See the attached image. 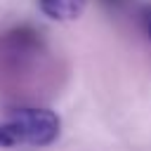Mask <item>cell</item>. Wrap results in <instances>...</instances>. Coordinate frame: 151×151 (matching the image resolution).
<instances>
[{
	"mask_svg": "<svg viewBox=\"0 0 151 151\" xmlns=\"http://www.w3.org/2000/svg\"><path fill=\"white\" fill-rule=\"evenodd\" d=\"M61 120L54 111L40 106H21L0 123V149L9 146H47L59 137Z\"/></svg>",
	"mask_w": 151,
	"mask_h": 151,
	"instance_id": "1",
	"label": "cell"
},
{
	"mask_svg": "<svg viewBox=\"0 0 151 151\" xmlns=\"http://www.w3.org/2000/svg\"><path fill=\"white\" fill-rule=\"evenodd\" d=\"M87 0H38V7L45 17L57 21H73L83 14Z\"/></svg>",
	"mask_w": 151,
	"mask_h": 151,
	"instance_id": "2",
	"label": "cell"
},
{
	"mask_svg": "<svg viewBox=\"0 0 151 151\" xmlns=\"http://www.w3.org/2000/svg\"><path fill=\"white\" fill-rule=\"evenodd\" d=\"M139 26H142V31H144V35L151 40V5H146V7H142L139 9Z\"/></svg>",
	"mask_w": 151,
	"mask_h": 151,
	"instance_id": "3",
	"label": "cell"
},
{
	"mask_svg": "<svg viewBox=\"0 0 151 151\" xmlns=\"http://www.w3.org/2000/svg\"><path fill=\"white\" fill-rule=\"evenodd\" d=\"M99 5H101V7H106V9H111V12H118V9L127 7V5H130V0H99Z\"/></svg>",
	"mask_w": 151,
	"mask_h": 151,
	"instance_id": "4",
	"label": "cell"
}]
</instances>
